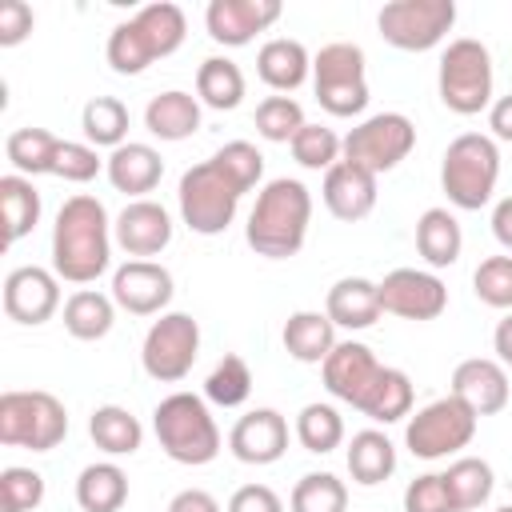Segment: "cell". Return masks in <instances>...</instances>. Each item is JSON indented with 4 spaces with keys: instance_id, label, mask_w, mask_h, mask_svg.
Listing matches in <instances>:
<instances>
[{
    "instance_id": "6da1fadb",
    "label": "cell",
    "mask_w": 512,
    "mask_h": 512,
    "mask_svg": "<svg viewBox=\"0 0 512 512\" xmlns=\"http://www.w3.org/2000/svg\"><path fill=\"white\" fill-rule=\"evenodd\" d=\"M112 240L108 208L88 192L68 196L52 224V272L68 284H96L112 264Z\"/></svg>"
},
{
    "instance_id": "7a4b0ae2",
    "label": "cell",
    "mask_w": 512,
    "mask_h": 512,
    "mask_svg": "<svg viewBox=\"0 0 512 512\" xmlns=\"http://www.w3.org/2000/svg\"><path fill=\"white\" fill-rule=\"evenodd\" d=\"M308 224H312V192L292 176H276L260 188L244 224V240L256 256L288 260L304 248Z\"/></svg>"
},
{
    "instance_id": "3957f363",
    "label": "cell",
    "mask_w": 512,
    "mask_h": 512,
    "mask_svg": "<svg viewBox=\"0 0 512 512\" xmlns=\"http://www.w3.org/2000/svg\"><path fill=\"white\" fill-rule=\"evenodd\" d=\"M184 36H188L184 8L172 4V0H156V4H144L132 20H124V24H116L108 32L104 56H108L112 72L140 76L152 60L172 56L184 44Z\"/></svg>"
},
{
    "instance_id": "277c9868",
    "label": "cell",
    "mask_w": 512,
    "mask_h": 512,
    "mask_svg": "<svg viewBox=\"0 0 512 512\" xmlns=\"http://www.w3.org/2000/svg\"><path fill=\"white\" fill-rule=\"evenodd\" d=\"M152 432L168 460L200 468L220 456V428L208 412V400L196 392H172L152 408Z\"/></svg>"
},
{
    "instance_id": "5b68a950",
    "label": "cell",
    "mask_w": 512,
    "mask_h": 512,
    "mask_svg": "<svg viewBox=\"0 0 512 512\" xmlns=\"http://www.w3.org/2000/svg\"><path fill=\"white\" fill-rule=\"evenodd\" d=\"M500 180V148L484 132H460L440 160V188L452 208L476 212L492 200Z\"/></svg>"
},
{
    "instance_id": "8992f818",
    "label": "cell",
    "mask_w": 512,
    "mask_h": 512,
    "mask_svg": "<svg viewBox=\"0 0 512 512\" xmlns=\"http://www.w3.org/2000/svg\"><path fill=\"white\" fill-rule=\"evenodd\" d=\"M492 52L472 40H448V48L440 52V68H436V96L448 112L456 116H476L484 108H492Z\"/></svg>"
},
{
    "instance_id": "52a82bcc",
    "label": "cell",
    "mask_w": 512,
    "mask_h": 512,
    "mask_svg": "<svg viewBox=\"0 0 512 512\" xmlns=\"http://www.w3.org/2000/svg\"><path fill=\"white\" fill-rule=\"evenodd\" d=\"M68 436V408L44 388H12L0 396V444L52 452Z\"/></svg>"
},
{
    "instance_id": "ba28073f",
    "label": "cell",
    "mask_w": 512,
    "mask_h": 512,
    "mask_svg": "<svg viewBox=\"0 0 512 512\" xmlns=\"http://www.w3.org/2000/svg\"><path fill=\"white\" fill-rule=\"evenodd\" d=\"M240 196H244V192L236 188V180L208 156V160L192 164V168L180 176V188H176L180 220H184L196 236H220V232H228V224L236 220Z\"/></svg>"
},
{
    "instance_id": "9c48e42d",
    "label": "cell",
    "mask_w": 512,
    "mask_h": 512,
    "mask_svg": "<svg viewBox=\"0 0 512 512\" xmlns=\"http://www.w3.org/2000/svg\"><path fill=\"white\" fill-rule=\"evenodd\" d=\"M312 92H316V104L328 116H360L368 108L364 48L348 44V40L324 44L312 56Z\"/></svg>"
},
{
    "instance_id": "30bf717a",
    "label": "cell",
    "mask_w": 512,
    "mask_h": 512,
    "mask_svg": "<svg viewBox=\"0 0 512 512\" xmlns=\"http://www.w3.org/2000/svg\"><path fill=\"white\" fill-rule=\"evenodd\" d=\"M476 420H480V416H476L464 400H456V396L448 392V396L424 404V408L408 420V428H404V448H408L412 456H420V460L456 456L460 448L472 444Z\"/></svg>"
},
{
    "instance_id": "8fae6325",
    "label": "cell",
    "mask_w": 512,
    "mask_h": 512,
    "mask_svg": "<svg viewBox=\"0 0 512 512\" xmlns=\"http://www.w3.org/2000/svg\"><path fill=\"white\" fill-rule=\"evenodd\" d=\"M456 24V0H388L376 12L384 44L400 52H432Z\"/></svg>"
},
{
    "instance_id": "7c38bea8",
    "label": "cell",
    "mask_w": 512,
    "mask_h": 512,
    "mask_svg": "<svg viewBox=\"0 0 512 512\" xmlns=\"http://www.w3.org/2000/svg\"><path fill=\"white\" fill-rule=\"evenodd\" d=\"M412 148H416V124L404 112H376L344 136L340 160L360 164L372 176H380V172H392L400 160H408Z\"/></svg>"
},
{
    "instance_id": "4fadbf2b",
    "label": "cell",
    "mask_w": 512,
    "mask_h": 512,
    "mask_svg": "<svg viewBox=\"0 0 512 512\" xmlns=\"http://www.w3.org/2000/svg\"><path fill=\"white\" fill-rule=\"evenodd\" d=\"M200 356V324L188 312H164L160 320H152V328L144 332L140 344V364L152 380L160 384H176L192 372Z\"/></svg>"
},
{
    "instance_id": "5bb4252c",
    "label": "cell",
    "mask_w": 512,
    "mask_h": 512,
    "mask_svg": "<svg viewBox=\"0 0 512 512\" xmlns=\"http://www.w3.org/2000/svg\"><path fill=\"white\" fill-rule=\"evenodd\" d=\"M376 288L380 308L400 320H436L448 308V288L428 268H392Z\"/></svg>"
},
{
    "instance_id": "9a60e30c",
    "label": "cell",
    "mask_w": 512,
    "mask_h": 512,
    "mask_svg": "<svg viewBox=\"0 0 512 512\" xmlns=\"http://www.w3.org/2000/svg\"><path fill=\"white\" fill-rule=\"evenodd\" d=\"M60 308V276L40 264H20L4 276V316L36 328L48 324Z\"/></svg>"
},
{
    "instance_id": "2e32d148",
    "label": "cell",
    "mask_w": 512,
    "mask_h": 512,
    "mask_svg": "<svg viewBox=\"0 0 512 512\" xmlns=\"http://www.w3.org/2000/svg\"><path fill=\"white\" fill-rule=\"evenodd\" d=\"M176 284L172 272L156 260H128L112 272V300L116 308H124L128 316H164L168 300H172Z\"/></svg>"
},
{
    "instance_id": "e0dca14e",
    "label": "cell",
    "mask_w": 512,
    "mask_h": 512,
    "mask_svg": "<svg viewBox=\"0 0 512 512\" xmlns=\"http://www.w3.org/2000/svg\"><path fill=\"white\" fill-rule=\"evenodd\" d=\"M280 0H212L204 8V28L224 48H244L256 32H268L280 20Z\"/></svg>"
},
{
    "instance_id": "ac0fdd59",
    "label": "cell",
    "mask_w": 512,
    "mask_h": 512,
    "mask_svg": "<svg viewBox=\"0 0 512 512\" xmlns=\"http://www.w3.org/2000/svg\"><path fill=\"white\" fill-rule=\"evenodd\" d=\"M448 392L456 400H464L476 416H496L512 400L508 368L500 360H488V356H468L452 368V388Z\"/></svg>"
},
{
    "instance_id": "d6986e66",
    "label": "cell",
    "mask_w": 512,
    "mask_h": 512,
    "mask_svg": "<svg viewBox=\"0 0 512 512\" xmlns=\"http://www.w3.org/2000/svg\"><path fill=\"white\" fill-rule=\"evenodd\" d=\"M112 236L128 256L148 260L172 244V216L156 200H128L120 216L112 220Z\"/></svg>"
},
{
    "instance_id": "ffe728a7",
    "label": "cell",
    "mask_w": 512,
    "mask_h": 512,
    "mask_svg": "<svg viewBox=\"0 0 512 512\" xmlns=\"http://www.w3.org/2000/svg\"><path fill=\"white\" fill-rule=\"evenodd\" d=\"M228 452L240 464H276L288 452V420L276 408L244 412L228 432Z\"/></svg>"
},
{
    "instance_id": "44dd1931",
    "label": "cell",
    "mask_w": 512,
    "mask_h": 512,
    "mask_svg": "<svg viewBox=\"0 0 512 512\" xmlns=\"http://www.w3.org/2000/svg\"><path fill=\"white\" fill-rule=\"evenodd\" d=\"M380 368H384V364L376 360V352H372L368 344H360V340H336V348H332L328 360L320 364V380H324V388H328L336 400H344V404L356 408Z\"/></svg>"
},
{
    "instance_id": "7402d4cb",
    "label": "cell",
    "mask_w": 512,
    "mask_h": 512,
    "mask_svg": "<svg viewBox=\"0 0 512 512\" xmlns=\"http://www.w3.org/2000/svg\"><path fill=\"white\" fill-rule=\"evenodd\" d=\"M324 208L344 220V224H356L364 220L372 208H376V176L360 164H348V160H336L328 172H324Z\"/></svg>"
},
{
    "instance_id": "603a6c76",
    "label": "cell",
    "mask_w": 512,
    "mask_h": 512,
    "mask_svg": "<svg viewBox=\"0 0 512 512\" xmlns=\"http://www.w3.org/2000/svg\"><path fill=\"white\" fill-rule=\"evenodd\" d=\"M108 184L132 200H148V192L160 184L164 176V156L152 148V144H140V140H128L120 148L108 152Z\"/></svg>"
},
{
    "instance_id": "cb8c5ba5",
    "label": "cell",
    "mask_w": 512,
    "mask_h": 512,
    "mask_svg": "<svg viewBox=\"0 0 512 512\" xmlns=\"http://www.w3.org/2000/svg\"><path fill=\"white\" fill-rule=\"evenodd\" d=\"M324 312L336 328H348V332H360V328H372L380 320V288L376 280L368 276H340L328 296H324Z\"/></svg>"
},
{
    "instance_id": "d4e9b609",
    "label": "cell",
    "mask_w": 512,
    "mask_h": 512,
    "mask_svg": "<svg viewBox=\"0 0 512 512\" xmlns=\"http://www.w3.org/2000/svg\"><path fill=\"white\" fill-rule=\"evenodd\" d=\"M256 76H260L276 96L296 92V88L312 76V56H308V48H304L300 40H292V36H272V40H264L260 52H256Z\"/></svg>"
},
{
    "instance_id": "484cf974",
    "label": "cell",
    "mask_w": 512,
    "mask_h": 512,
    "mask_svg": "<svg viewBox=\"0 0 512 512\" xmlns=\"http://www.w3.org/2000/svg\"><path fill=\"white\" fill-rule=\"evenodd\" d=\"M144 128L156 136V140H188L200 132V100L192 92H180V88H168L160 96L148 100L144 108Z\"/></svg>"
},
{
    "instance_id": "4316f807",
    "label": "cell",
    "mask_w": 512,
    "mask_h": 512,
    "mask_svg": "<svg viewBox=\"0 0 512 512\" xmlns=\"http://www.w3.org/2000/svg\"><path fill=\"white\" fill-rule=\"evenodd\" d=\"M284 352L300 364H324L328 352L336 348V324L328 320V312H312V308H300L284 320Z\"/></svg>"
},
{
    "instance_id": "83f0119b",
    "label": "cell",
    "mask_w": 512,
    "mask_h": 512,
    "mask_svg": "<svg viewBox=\"0 0 512 512\" xmlns=\"http://www.w3.org/2000/svg\"><path fill=\"white\" fill-rule=\"evenodd\" d=\"M416 252L424 256L428 268H452L464 252L460 220L448 208H424L416 220Z\"/></svg>"
},
{
    "instance_id": "f1b7e54d",
    "label": "cell",
    "mask_w": 512,
    "mask_h": 512,
    "mask_svg": "<svg viewBox=\"0 0 512 512\" xmlns=\"http://www.w3.org/2000/svg\"><path fill=\"white\" fill-rule=\"evenodd\" d=\"M412 400H416V392H412L408 372L384 364V368L376 372V380L368 384V392L360 396L356 412H364V416L376 420V424H396V420L412 416Z\"/></svg>"
},
{
    "instance_id": "f546056e",
    "label": "cell",
    "mask_w": 512,
    "mask_h": 512,
    "mask_svg": "<svg viewBox=\"0 0 512 512\" xmlns=\"http://www.w3.org/2000/svg\"><path fill=\"white\" fill-rule=\"evenodd\" d=\"M344 464H348V476L360 488H376L396 472V444L380 428H364V432H356L348 440Z\"/></svg>"
},
{
    "instance_id": "4dcf8cb0",
    "label": "cell",
    "mask_w": 512,
    "mask_h": 512,
    "mask_svg": "<svg viewBox=\"0 0 512 512\" xmlns=\"http://www.w3.org/2000/svg\"><path fill=\"white\" fill-rule=\"evenodd\" d=\"M80 512H120L128 504V472L112 460H96L76 476Z\"/></svg>"
},
{
    "instance_id": "1f68e13d",
    "label": "cell",
    "mask_w": 512,
    "mask_h": 512,
    "mask_svg": "<svg viewBox=\"0 0 512 512\" xmlns=\"http://www.w3.org/2000/svg\"><path fill=\"white\" fill-rule=\"evenodd\" d=\"M116 324V300L96 292V288H76L68 300H64V332L72 340H104Z\"/></svg>"
},
{
    "instance_id": "d6a6232c",
    "label": "cell",
    "mask_w": 512,
    "mask_h": 512,
    "mask_svg": "<svg viewBox=\"0 0 512 512\" xmlns=\"http://www.w3.org/2000/svg\"><path fill=\"white\" fill-rule=\"evenodd\" d=\"M88 436L104 456H132L144 444V424L124 404H100L88 416Z\"/></svg>"
},
{
    "instance_id": "836d02e7",
    "label": "cell",
    "mask_w": 512,
    "mask_h": 512,
    "mask_svg": "<svg viewBox=\"0 0 512 512\" xmlns=\"http://www.w3.org/2000/svg\"><path fill=\"white\" fill-rule=\"evenodd\" d=\"M244 72L236 60L228 56H208L200 60L196 68V100L204 108H216V112H232L240 100H244Z\"/></svg>"
},
{
    "instance_id": "e575fe53",
    "label": "cell",
    "mask_w": 512,
    "mask_h": 512,
    "mask_svg": "<svg viewBox=\"0 0 512 512\" xmlns=\"http://www.w3.org/2000/svg\"><path fill=\"white\" fill-rule=\"evenodd\" d=\"M0 212H4V244L24 240L40 224V192L28 176H0Z\"/></svg>"
},
{
    "instance_id": "d590c367",
    "label": "cell",
    "mask_w": 512,
    "mask_h": 512,
    "mask_svg": "<svg viewBox=\"0 0 512 512\" xmlns=\"http://www.w3.org/2000/svg\"><path fill=\"white\" fill-rule=\"evenodd\" d=\"M444 484H448V496L460 512H476L492 500V488H496V476H492V464L480 460V456H456L444 472Z\"/></svg>"
},
{
    "instance_id": "8d00e7d4",
    "label": "cell",
    "mask_w": 512,
    "mask_h": 512,
    "mask_svg": "<svg viewBox=\"0 0 512 512\" xmlns=\"http://www.w3.org/2000/svg\"><path fill=\"white\" fill-rule=\"evenodd\" d=\"M56 148H60V136H52L48 128H16L8 132L4 140V156L8 164L20 172V176H52L56 168Z\"/></svg>"
},
{
    "instance_id": "74e56055",
    "label": "cell",
    "mask_w": 512,
    "mask_h": 512,
    "mask_svg": "<svg viewBox=\"0 0 512 512\" xmlns=\"http://www.w3.org/2000/svg\"><path fill=\"white\" fill-rule=\"evenodd\" d=\"M128 104L116 100V96H92L80 112V128H84V140L92 148H120L128 144Z\"/></svg>"
},
{
    "instance_id": "f35d334b",
    "label": "cell",
    "mask_w": 512,
    "mask_h": 512,
    "mask_svg": "<svg viewBox=\"0 0 512 512\" xmlns=\"http://www.w3.org/2000/svg\"><path fill=\"white\" fill-rule=\"evenodd\" d=\"M292 432H296V440H300L304 452L324 456V452H332V448L344 444V416H340L332 404L312 400V404H304V408L296 412V428H292Z\"/></svg>"
},
{
    "instance_id": "ab89813d",
    "label": "cell",
    "mask_w": 512,
    "mask_h": 512,
    "mask_svg": "<svg viewBox=\"0 0 512 512\" xmlns=\"http://www.w3.org/2000/svg\"><path fill=\"white\" fill-rule=\"evenodd\" d=\"M248 396H252V368H248V360L236 356V352L220 356L216 368L204 380V400L216 404V408H240Z\"/></svg>"
},
{
    "instance_id": "60d3db41",
    "label": "cell",
    "mask_w": 512,
    "mask_h": 512,
    "mask_svg": "<svg viewBox=\"0 0 512 512\" xmlns=\"http://www.w3.org/2000/svg\"><path fill=\"white\" fill-rule=\"evenodd\" d=\"M292 512H348V484L332 472H304L288 496Z\"/></svg>"
},
{
    "instance_id": "b9f144b4",
    "label": "cell",
    "mask_w": 512,
    "mask_h": 512,
    "mask_svg": "<svg viewBox=\"0 0 512 512\" xmlns=\"http://www.w3.org/2000/svg\"><path fill=\"white\" fill-rule=\"evenodd\" d=\"M292 160L300 168H312V172H328L340 156H344V136H336L328 124H304L296 136H292Z\"/></svg>"
},
{
    "instance_id": "7bdbcfd3",
    "label": "cell",
    "mask_w": 512,
    "mask_h": 512,
    "mask_svg": "<svg viewBox=\"0 0 512 512\" xmlns=\"http://www.w3.org/2000/svg\"><path fill=\"white\" fill-rule=\"evenodd\" d=\"M304 108L292 96H264L256 104V132L272 144H292V136L304 128Z\"/></svg>"
},
{
    "instance_id": "ee69618b",
    "label": "cell",
    "mask_w": 512,
    "mask_h": 512,
    "mask_svg": "<svg viewBox=\"0 0 512 512\" xmlns=\"http://www.w3.org/2000/svg\"><path fill=\"white\" fill-rule=\"evenodd\" d=\"M44 504V476L36 468L8 464L0 472V512H36Z\"/></svg>"
},
{
    "instance_id": "f6af8a7d",
    "label": "cell",
    "mask_w": 512,
    "mask_h": 512,
    "mask_svg": "<svg viewBox=\"0 0 512 512\" xmlns=\"http://www.w3.org/2000/svg\"><path fill=\"white\" fill-rule=\"evenodd\" d=\"M472 292L488 308H512V256H484L472 272Z\"/></svg>"
},
{
    "instance_id": "bcb514c9",
    "label": "cell",
    "mask_w": 512,
    "mask_h": 512,
    "mask_svg": "<svg viewBox=\"0 0 512 512\" xmlns=\"http://www.w3.org/2000/svg\"><path fill=\"white\" fill-rule=\"evenodd\" d=\"M212 160L236 180L240 192H252V188L260 184V176H264V156H260V148L248 144V140H228L224 148L212 152Z\"/></svg>"
},
{
    "instance_id": "7dc6e473",
    "label": "cell",
    "mask_w": 512,
    "mask_h": 512,
    "mask_svg": "<svg viewBox=\"0 0 512 512\" xmlns=\"http://www.w3.org/2000/svg\"><path fill=\"white\" fill-rule=\"evenodd\" d=\"M104 164H108V160H100V152H96L88 140H60L52 176H60V180H68V184H88V180H96V172H100Z\"/></svg>"
},
{
    "instance_id": "c3c4849f",
    "label": "cell",
    "mask_w": 512,
    "mask_h": 512,
    "mask_svg": "<svg viewBox=\"0 0 512 512\" xmlns=\"http://www.w3.org/2000/svg\"><path fill=\"white\" fill-rule=\"evenodd\" d=\"M404 512H460V508L452 504L440 472H420L404 488Z\"/></svg>"
},
{
    "instance_id": "681fc988",
    "label": "cell",
    "mask_w": 512,
    "mask_h": 512,
    "mask_svg": "<svg viewBox=\"0 0 512 512\" xmlns=\"http://www.w3.org/2000/svg\"><path fill=\"white\" fill-rule=\"evenodd\" d=\"M36 16H32V4L24 0H4L0 4V48H16L20 40H28Z\"/></svg>"
},
{
    "instance_id": "f907efd6",
    "label": "cell",
    "mask_w": 512,
    "mask_h": 512,
    "mask_svg": "<svg viewBox=\"0 0 512 512\" xmlns=\"http://www.w3.org/2000/svg\"><path fill=\"white\" fill-rule=\"evenodd\" d=\"M228 512H284V500L268 484H240L228 496Z\"/></svg>"
},
{
    "instance_id": "816d5d0a",
    "label": "cell",
    "mask_w": 512,
    "mask_h": 512,
    "mask_svg": "<svg viewBox=\"0 0 512 512\" xmlns=\"http://www.w3.org/2000/svg\"><path fill=\"white\" fill-rule=\"evenodd\" d=\"M168 512H220V500L204 488H180L168 500Z\"/></svg>"
},
{
    "instance_id": "f5cc1de1",
    "label": "cell",
    "mask_w": 512,
    "mask_h": 512,
    "mask_svg": "<svg viewBox=\"0 0 512 512\" xmlns=\"http://www.w3.org/2000/svg\"><path fill=\"white\" fill-rule=\"evenodd\" d=\"M488 128H492V140L512 144V92L492 100V108H488Z\"/></svg>"
},
{
    "instance_id": "db71d44e",
    "label": "cell",
    "mask_w": 512,
    "mask_h": 512,
    "mask_svg": "<svg viewBox=\"0 0 512 512\" xmlns=\"http://www.w3.org/2000/svg\"><path fill=\"white\" fill-rule=\"evenodd\" d=\"M492 236L500 240V248L512 252V196H504V200L492 208Z\"/></svg>"
},
{
    "instance_id": "11a10c76",
    "label": "cell",
    "mask_w": 512,
    "mask_h": 512,
    "mask_svg": "<svg viewBox=\"0 0 512 512\" xmlns=\"http://www.w3.org/2000/svg\"><path fill=\"white\" fill-rule=\"evenodd\" d=\"M492 348H496V360H500L504 368H512V312L496 324V332H492Z\"/></svg>"
},
{
    "instance_id": "9f6ffc18",
    "label": "cell",
    "mask_w": 512,
    "mask_h": 512,
    "mask_svg": "<svg viewBox=\"0 0 512 512\" xmlns=\"http://www.w3.org/2000/svg\"><path fill=\"white\" fill-rule=\"evenodd\" d=\"M496 512H512V504H504V508H496Z\"/></svg>"
}]
</instances>
